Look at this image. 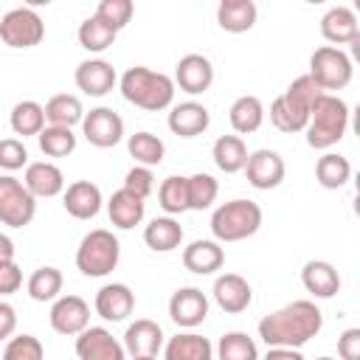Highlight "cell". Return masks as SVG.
I'll return each mask as SVG.
<instances>
[{"label":"cell","mask_w":360,"mask_h":360,"mask_svg":"<svg viewBox=\"0 0 360 360\" xmlns=\"http://www.w3.org/2000/svg\"><path fill=\"white\" fill-rule=\"evenodd\" d=\"M323 329V312L309 298H298L284 304L281 309L264 315L259 321V338L267 349H301Z\"/></svg>","instance_id":"1"},{"label":"cell","mask_w":360,"mask_h":360,"mask_svg":"<svg viewBox=\"0 0 360 360\" xmlns=\"http://www.w3.org/2000/svg\"><path fill=\"white\" fill-rule=\"evenodd\" d=\"M118 84H121V96L146 112H160V110L172 107V101H174L172 76H166L160 70H149L143 65L127 68L124 76L118 79Z\"/></svg>","instance_id":"2"},{"label":"cell","mask_w":360,"mask_h":360,"mask_svg":"<svg viewBox=\"0 0 360 360\" xmlns=\"http://www.w3.org/2000/svg\"><path fill=\"white\" fill-rule=\"evenodd\" d=\"M349 129V104L335 93H321L309 107V121L304 127L307 143L312 149H332Z\"/></svg>","instance_id":"3"},{"label":"cell","mask_w":360,"mask_h":360,"mask_svg":"<svg viewBox=\"0 0 360 360\" xmlns=\"http://www.w3.org/2000/svg\"><path fill=\"white\" fill-rule=\"evenodd\" d=\"M321 93L323 90L307 73L292 79L287 84V90L278 98H273V104H270V124L278 132H304V127L309 121V107H312V101Z\"/></svg>","instance_id":"4"},{"label":"cell","mask_w":360,"mask_h":360,"mask_svg":"<svg viewBox=\"0 0 360 360\" xmlns=\"http://www.w3.org/2000/svg\"><path fill=\"white\" fill-rule=\"evenodd\" d=\"M262 208L253 200H228L211 214V233L217 242H242L262 228Z\"/></svg>","instance_id":"5"},{"label":"cell","mask_w":360,"mask_h":360,"mask_svg":"<svg viewBox=\"0 0 360 360\" xmlns=\"http://www.w3.org/2000/svg\"><path fill=\"white\" fill-rule=\"evenodd\" d=\"M118 259H121V242L107 228H93L90 233L82 236L76 248V267L87 278L110 276L118 267Z\"/></svg>","instance_id":"6"},{"label":"cell","mask_w":360,"mask_h":360,"mask_svg":"<svg viewBox=\"0 0 360 360\" xmlns=\"http://www.w3.org/2000/svg\"><path fill=\"white\" fill-rule=\"evenodd\" d=\"M307 76L323 93H329V90H343L352 82L354 68H352V59H349L346 51L332 48V45H321L309 56V73Z\"/></svg>","instance_id":"7"},{"label":"cell","mask_w":360,"mask_h":360,"mask_svg":"<svg viewBox=\"0 0 360 360\" xmlns=\"http://www.w3.org/2000/svg\"><path fill=\"white\" fill-rule=\"evenodd\" d=\"M45 37V22L31 6H17L0 17V39L8 48H34Z\"/></svg>","instance_id":"8"},{"label":"cell","mask_w":360,"mask_h":360,"mask_svg":"<svg viewBox=\"0 0 360 360\" xmlns=\"http://www.w3.org/2000/svg\"><path fill=\"white\" fill-rule=\"evenodd\" d=\"M37 217V200L14 174H0V222L8 228H25Z\"/></svg>","instance_id":"9"},{"label":"cell","mask_w":360,"mask_h":360,"mask_svg":"<svg viewBox=\"0 0 360 360\" xmlns=\"http://www.w3.org/2000/svg\"><path fill=\"white\" fill-rule=\"evenodd\" d=\"M82 135L96 149H110L124 138V118L112 107H96L82 118Z\"/></svg>","instance_id":"10"},{"label":"cell","mask_w":360,"mask_h":360,"mask_svg":"<svg viewBox=\"0 0 360 360\" xmlns=\"http://www.w3.org/2000/svg\"><path fill=\"white\" fill-rule=\"evenodd\" d=\"M51 329L59 332V335H68V338H76L79 332H84L90 326V304L82 298V295H59L53 304H51Z\"/></svg>","instance_id":"11"},{"label":"cell","mask_w":360,"mask_h":360,"mask_svg":"<svg viewBox=\"0 0 360 360\" xmlns=\"http://www.w3.org/2000/svg\"><path fill=\"white\" fill-rule=\"evenodd\" d=\"M245 177L253 188L259 191H270V188H278L281 180H284V158L276 152V149H256L248 155V163H245Z\"/></svg>","instance_id":"12"},{"label":"cell","mask_w":360,"mask_h":360,"mask_svg":"<svg viewBox=\"0 0 360 360\" xmlns=\"http://www.w3.org/2000/svg\"><path fill=\"white\" fill-rule=\"evenodd\" d=\"M76 357L79 360H127L124 343L112 338L104 326H87L76 335Z\"/></svg>","instance_id":"13"},{"label":"cell","mask_w":360,"mask_h":360,"mask_svg":"<svg viewBox=\"0 0 360 360\" xmlns=\"http://www.w3.org/2000/svg\"><path fill=\"white\" fill-rule=\"evenodd\" d=\"M169 318L180 329H194L208 318V295L200 287H180L169 298Z\"/></svg>","instance_id":"14"},{"label":"cell","mask_w":360,"mask_h":360,"mask_svg":"<svg viewBox=\"0 0 360 360\" xmlns=\"http://www.w3.org/2000/svg\"><path fill=\"white\" fill-rule=\"evenodd\" d=\"M174 87H180L188 96H200L214 84V65L202 53H186L174 65Z\"/></svg>","instance_id":"15"},{"label":"cell","mask_w":360,"mask_h":360,"mask_svg":"<svg viewBox=\"0 0 360 360\" xmlns=\"http://www.w3.org/2000/svg\"><path fill=\"white\" fill-rule=\"evenodd\" d=\"M217 307L228 315H239L250 307L253 301V287L248 284V278H242L239 273H222L217 276L214 281V290H211Z\"/></svg>","instance_id":"16"},{"label":"cell","mask_w":360,"mask_h":360,"mask_svg":"<svg viewBox=\"0 0 360 360\" xmlns=\"http://www.w3.org/2000/svg\"><path fill=\"white\" fill-rule=\"evenodd\" d=\"M321 34L332 48L340 45H354L360 42V22L357 14L349 6H332L323 17H321Z\"/></svg>","instance_id":"17"},{"label":"cell","mask_w":360,"mask_h":360,"mask_svg":"<svg viewBox=\"0 0 360 360\" xmlns=\"http://www.w3.org/2000/svg\"><path fill=\"white\" fill-rule=\"evenodd\" d=\"M121 343L129 357H158V352L163 349V329L158 321L138 318L135 323L127 326Z\"/></svg>","instance_id":"18"},{"label":"cell","mask_w":360,"mask_h":360,"mask_svg":"<svg viewBox=\"0 0 360 360\" xmlns=\"http://www.w3.org/2000/svg\"><path fill=\"white\" fill-rule=\"evenodd\" d=\"M73 79H76V87L84 96H93V98L107 96L118 84L115 68L110 62H104V59H84V62H79Z\"/></svg>","instance_id":"19"},{"label":"cell","mask_w":360,"mask_h":360,"mask_svg":"<svg viewBox=\"0 0 360 360\" xmlns=\"http://www.w3.org/2000/svg\"><path fill=\"white\" fill-rule=\"evenodd\" d=\"M166 124L180 138H197L211 127V112L200 101H180V104H172Z\"/></svg>","instance_id":"20"},{"label":"cell","mask_w":360,"mask_h":360,"mask_svg":"<svg viewBox=\"0 0 360 360\" xmlns=\"http://www.w3.org/2000/svg\"><path fill=\"white\" fill-rule=\"evenodd\" d=\"M96 312L104 318V321H127L135 309V292L121 284V281H112V284H104L98 292H96V301H93Z\"/></svg>","instance_id":"21"},{"label":"cell","mask_w":360,"mask_h":360,"mask_svg":"<svg viewBox=\"0 0 360 360\" xmlns=\"http://www.w3.org/2000/svg\"><path fill=\"white\" fill-rule=\"evenodd\" d=\"M101 188L90 180H76L62 191V205L73 219H93L101 211Z\"/></svg>","instance_id":"22"},{"label":"cell","mask_w":360,"mask_h":360,"mask_svg":"<svg viewBox=\"0 0 360 360\" xmlns=\"http://www.w3.org/2000/svg\"><path fill=\"white\" fill-rule=\"evenodd\" d=\"M22 186L31 191L34 200L39 197H56L65 191V174L56 163L51 160H37V163H28L25 166V177H22Z\"/></svg>","instance_id":"23"},{"label":"cell","mask_w":360,"mask_h":360,"mask_svg":"<svg viewBox=\"0 0 360 360\" xmlns=\"http://www.w3.org/2000/svg\"><path fill=\"white\" fill-rule=\"evenodd\" d=\"M225 264V250L217 239H194L183 248V267L194 276H211Z\"/></svg>","instance_id":"24"},{"label":"cell","mask_w":360,"mask_h":360,"mask_svg":"<svg viewBox=\"0 0 360 360\" xmlns=\"http://www.w3.org/2000/svg\"><path fill=\"white\" fill-rule=\"evenodd\" d=\"M301 284L315 298H332L340 290V273L335 270V264L323 259H312L301 270Z\"/></svg>","instance_id":"25"},{"label":"cell","mask_w":360,"mask_h":360,"mask_svg":"<svg viewBox=\"0 0 360 360\" xmlns=\"http://www.w3.org/2000/svg\"><path fill=\"white\" fill-rule=\"evenodd\" d=\"M163 360H214V346L197 332H177L163 343Z\"/></svg>","instance_id":"26"},{"label":"cell","mask_w":360,"mask_h":360,"mask_svg":"<svg viewBox=\"0 0 360 360\" xmlns=\"http://www.w3.org/2000/svg\"><path fill=\"white\" fill-rule=\"evenodd\" d=\"M107 214H110V222L121 231H129L135 225L143 222V214H146V202L135 194H129L127 188H118L112 191V197L107 200Z\"/></svg>","instance_id":"27"},{"label":"cell","mask_w":360,"mask_h":360,"mask_svg":"<svg viewBox=\"0 0 360 360\" xmlns=\"http://www.w3.org/2000/svg\"><path fill=\"white\" fill-rule=\"evenodd\" d=\"M259 8L253 0H222L217 6V22L228 34H245L256 25Z\"/></svg>","instance_id":"28"},{"label":"cell","mask_w":360,"mask_h":360,"mask_svg":"<svg viewBox=\"0 0 360 360\" xmlns=\"http://www.w3.org/2000/svg\"><path fill=\"white\" fill-rule=\"evenodd\" d=\"M42 110H45V124L48 127H68V129H73L84 118V107H82L79 96H73V93L51 96Z\"/></svg>","instance_id":"29"},{"label":"cell","mask_w":360,"mask_h":360,"mask_svg":"<svg viewBox=\"0 0 360 360\" xmlns=\"http://www.w3.org/2000/svg\"><path fill=\"white\" fill-rule=\"evenodd\" d=\"M143 242L155 253H172L183 242V228H180V222L174 217H155L143 228Z\"/></svg>","instance_id":"30"},{"label":"cell","mask_w":360,"mask_h":360,"mask_svg":"<svg viewBox=\"0 0 360 360\" xmlns=\"http://www.w3.org/2000/svg\"><path fill=\"white\" fill-rule=\"evenodd\" d=\"M248 155L250 152H248V146H245V141L239 135H219L214 141V146H211V158H214L217 169L225 172V174L242 172L245 163H248Z\"/></svg>","instance_id":"31"},{"label":"cell","mask_w":360,"mask_h":360,"mask_svg":"<svg viewBox=\"0 0 360 360\" xmlns=\"http://www.w3.org/2000/svg\"><path fill=\"white\" fill-rule=\"evenodd\" d=\"M228 121L239 135H250L264 124V104L259 96H239L231 110H228Z\"/></svg>","instance_id":"32"},{"label":"cell","mask_w":360,"mask_h":360,"mask_svg":"<svg viewBox=\"0 0 360 360\" xmlns=\"http://www.w3.org/2000/svg\"><path fill=\"white\" fill-rule=\"evenodd\" d=\"M127 152H129V158H135V166L152 169V166H160V163H163V158H166V143H163L158 135L141 129V132H135V135L127 138Z\"/></svg>","instance_id":"33"},{"label":"cell","mask_w":360,"mask_h":360,"mask_svg":"<svg viewBox=\"0 0 360 360\" xmlns=\"http://www.w3.org/2000/svg\"><path fill=\"white\" fill-rule=\"evenodd\" d=\"M8 124L14 129V135H39L45 129V110L39 101L34 98H25V101H17L11 107V115H8Z\"/></svg>","instance_id":"34"},{"label":"cell","mask_w":360,"mask_h":360,"mask_svg":"<svg viewBox=\"0 0 360 360\" xmlns=\"http://www.w3.org/2000/svg\"><path fill=\"white\" fill-rule=\"evenodd\" d=\"M352 177V163L349 158L338 155V152H323L315 163V180L323 188H343Z\"/></svg>","instance_id":"35"},{"label":"cell","mask_w":360,"mask_h":360,"mask_svg":"<svg viewBox=\"0 0 360 360\" xmlns=\"http://www.w3.org/2000/svg\"><path fill=\"white\" fill-rule=\"evenodd\" d=\"M62 284H65V278H62V270H59V267H51V264H45V267H37V270L28 276V284H25V290H28V295H31L34 301L45 304V301H56V298H59V292H62Z\"/></svg>","instance_id":"36"},{"label":"cell","mask_w":360,"mask_h":360,"mask_svg":"<svg viewBox=\"0 0 360 360\" xmlns=\"http://www.w3.org/2000/svg\"><path fill=\"white\" fill-rule=\"evenodd\" d=\"M76 37H79V45H82L84 51H90V53H101V51H107V48L115 42L118 34H115L110 25H104L96 14H90L87 20H82Z\"/></svg>","instance_id":"37"},{"label":"cell","mask_w":360,"mask_h":360,"mask_svg":"<svg viewBox=\"0 0 360 360\" xmlns=\"http://www.w3.org/2000/svg\"><path fill=\"white\" fill-rule=\"evenodd\" d=\"M186 191H188V211H205L214 205V200L219 194V183H217V177L197 172V174L186 177Z\"/></svg>","instance_id":"38"},{"label":"cell","mask_w":360,"mask_h":360,"mask_svg":"<svg viewBox=\"0 0 360 360\" xmlns=\"http://www.w3.org/2000/svg\"><path fill=\"white\" fill-rule=\"evenodd\" d=\"M37 141H39V149L45 158H68L76 152V135L68 127H48L45 124V129L37 135Z\"/></svg>","instance_id":"39"},{"label":"cell","mask_w":360,"mask_h":360,"mask_svg":"<svg viewBox=\"0 0 360 360\" xmlns=\"http://www.w3.org/2000/svg\"><path fill=\"white\" fill-rule=\"evenodd\" d=\"M219 360H259L256 340L248 332H225L217 343Z\"/></svg>","instance_id":"40"},{"label":"cell","mask_w":360,"mask_h":360,"mask_svg":"<svg viewBox=\"0 0 360 360\" xmlns=\"http://www.w3.org/2000/svg\"><path fill=\"white\" fill-rule=\"evenodd\" d=\"M158 202H160V208H163L169 217L188 211V191H186V177H180V174H172V177H166V180L160 183V188H158Z\"/></svg>","instance_id":"41"},{"label":"cell","mask_w":360,"mask_h":360,"mask_svg":"<svg viewBox=\"0 0 360 360\" xmlns=\"http://www.w3.org/2000/svg\"><path fill=\"white\" fill-rule=\"evenodd\" d=\"M42 357H45V349L34 335H11L0 354V360H42Z\"/></svg>","instance_id":"42"},{"label":"cell","mask_w":360,"mask_h":360,"mask_svg":"<svg viewBox=\"0 0 360 360\" xmlns=\"http://www.w3.org/2000/svg\"><path fill=\"white\" fill-rule=\"evenodd\" d=\"M132 14H135L132 0H101L98 8H96V17H98L104 25H110L115 34H118L121 28H127V22L132 20Z\"/></svg>","instance_id":"43"},{"label":"cell","mask_w":360,"mask_h":360,"mask_svg":"<svg viewBox=\"0 0 360 360\" xmlns=\"http://www.w3.org/2000/svg\"><path fill=\"white\" fill-rule=\"evenodd\" d=\"M22 166H28V149H25V143L20 138H3L0 141V169L11 174V172H17Z\"/></svg>","instance_id":"44"},{"label":"cell","mask_w":360,"mask_h":360,"mask_svg":"<svg viewBox=\"0 0 360 360\" xmlns=\"http://www.w3.org/2000/svg\"><path fill=\"white\" fill-rule=\"evenodd\" d=\"M121 188H127L129 194H135V197H141L143 202H146V197L155 191V174H152V169H146V166H132L127 174H124V186Z\"/></svg>","instance_id":"45"},{"label":"cell","mask_w":360,"mask_h":360,"mask_svg":"<svg viewBox=\"0 0 360 360\" xmlns=\"http://www.w3.org/2000/svg\"><path fill=\"white\" fill-rule=\"evenodd\" d=\"M22 287V270L14 259L0 262V295H11Z\"/></svg>","instance_id":"46"},{"label":"cell","mask_w":360,"mask_h":360,"mask_svg":"<svg viewBox=\"0 0 360 360\" xmlns=\"http://www.w3.org/2000/svg\"><path fill=\"white\" fill-rule=\"evenodd\" d=\"M338 354L340 360H360V329L357 326H349L338 338Z\"/></svg>","instance_id":"47"},{"label":"cell","mask_w":360,"mask_h":360,"mask_svg":"<svg viewBox=\"0 0 360 360\" xmlns=\"http://www.w3.org/2000/svg\"><path fill=\"white\" fill-rule=\"evenodd\" d=\"M17 329V309L8 301H0V340H8Z\"/></svg>","instance_id":"48"},{"label":"cell","mask_w":360,"mask_h":360,"mask_svg":"<svg viewBox=\"0 0 360 360\" xmlns=\"http://www.w3.org/2000/svg\"><path fill=\"white\" fill-rule=\"evenodd\" d=\"M264 360H304V354L298 352V349H267V354H264Z\"/></svg>","instance_id":"49"},{"label":"cell","mask_w":360,"mask_h":360,"mask_svg":"<svg viewBox=\"0 0 360 360\" xmlns=\"http://www.w3.org/2000/svg\"><path fill=\"white\" fill-rule=\"evenodd\" d=\"M8 259H14V242L6 233H0V262H8Z\"/></svg>","instance_id":"50"},{"label":"cell","mask_w":360,"mask_h":360,"mask_svg":"<svg viewBox=\"0 0 360 360\" xmlns=\"http://www.w3.org/2000/svg\"><path fill=\"white\" fill-rule=\"evenodd\" d=\"M132 360H158V357H132Z\"/></svg>","instance_id":"51"},{"label":"cell","mask_w":360,"mask_h":360,"mask_svg":"<svg viewBox=\"0 0 360 360\" xmlns=\"http://www.w3.org/2000/svg\"><path fill=\"white\" fill-rule=\"evenodd\" d=\"M315 360H335V357H315Z\"/></svg>","instance_id":"52"}]
</instances>
